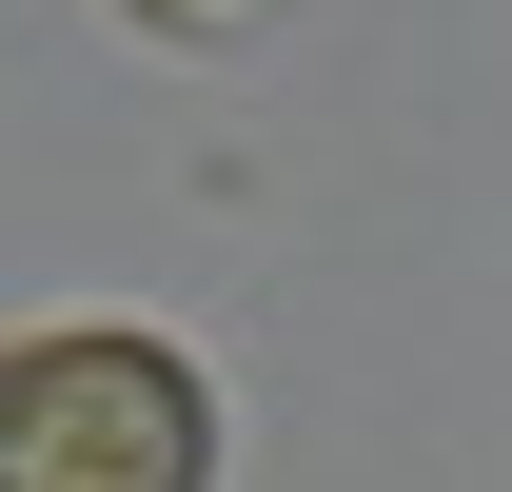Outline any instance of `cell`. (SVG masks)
<instances>
[{
	"mask_svg": "<svg viewBox=\"0 0 512 492\" xmlns=\"http://www.w3.org/2000/svg\"><path fill=\"white\" fill-rule=\"evenodd\" d=\"M217 394L158 335H20L0 355V492H197Z\"/></svg>",
	"mask_w": 512,
	"mask_h": 492,
	"instance_id": "obj_1",
	"label": "cell"
},
{
	"mask_svg": "<svg viewBox=\"0 0 512 492\" xmlns=\"http://www.w3.org/2000/svg\"><path fill=\"white\" fill-rule=\"evenodd\" d=\"M158 40H237V20H276V0H138Z\"/></svg>",
	"mask_w": 512,
	"mask_h": 492,
	"instance_id": "obj_2",
	"label": "cell"
}]
</instances>
